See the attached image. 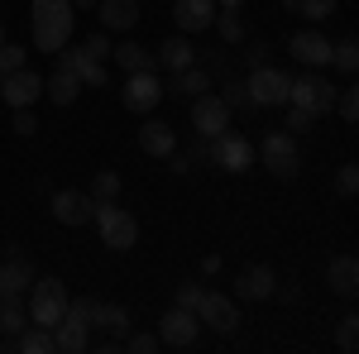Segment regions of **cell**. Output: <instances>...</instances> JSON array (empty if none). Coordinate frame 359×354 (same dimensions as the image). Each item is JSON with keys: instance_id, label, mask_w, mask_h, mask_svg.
Here are the masks:
<instances>
[{"instance_id": "12", "label": "cell", "mask_w": 359, "mask_h": 354, "mask_svg": "<svg viewBox=\"0 0 359 354\" xmlns=\"http://www.w3.org/2000/svg\"><path fill=\"white\" fill-rule=\"evenodd\" d=\"M120 101H125V110H135V115H149V110L163 101V82H158L154 72H130V82H125V91H120Z\"/></svg>"}, {"instance_id": "42", "label": "cell", "mask_w": 359, "mask_h": 354, "mask_svg": "<svg viewBox=\"0 0 359 354\" xmlns=\"http://www.w3.org/2000/svg\"><path fill=\"white\" fill-rule=\"evenodd\" d=\"M206 297V287L201 282H177V301L172 306H187V311H196V301Z\"/></svg>"}, {"instance_id": "48", "label": "cell", "mask_w": 359, "mask_h": 354, "mask_svg": "<svg viewBox=\"0 0 359 354\" xmlns=\"http://www.w3.org/2000/svg\"><path fill=\"white\" fill-rule=\"evenodd\" d=\"M201 273H221V254H206L201 259Z\"/></svg>"}, {"instance_id": "25", "label": "cell", "mask_w": 359, "mask_h": 354, "mask_svg": "<svg viewBox=\"0 0 359 354\" xmlns=\"http://www.w3.org/2000/svg\"><path fill=\"white\" fill-rule=\"evenodd\" d=\"M29 326V306H25V297H0V335L5 340H15L20 330Z\"/></svg>"}, {"instance_id": "8", "label": "cell", "mask_w": 359, "mask_h": 354, "mask_svg": "<svg viewBox=\"0 0 359 354\" xmlns=\"http://www.w3.org/2000/svg\"><path fill=\"white\" fill-rule=\"evenodd\" d=\"M230 115H235V110L221 101V91H201V96H192V130L201 139H216L221 130H230Z\"/></svg>"}, {"instance_id": "46", "label": "cell", "mask_w": 359, "mask_h": 354, "mask_svg": "<svg viewBox=\"0 0 359 354\" xmlns=\"http://www.w3.org/2000/svg\"><path fill=\"white\" fill-rule=\"evenodd\" d=\"M273 297L283 301V306H292V301L302 297V292H297V282H287V287H273Z\"/></svg>"}, {"instance_id": "45", "label": "cell", "mask_w": 359, "mask_h": 354, "mask_svg": "<svg viewBox=\"0 0 359 354\" xmlns=\"http://www.w3.org/2000/svg\"><path fill=\"white\" fill-rule=\"evenodd\" d=\"M206 154H211V144H206V139L196 135V144H192V149H187V163H201Z\"/></svg>"}, {"instance_id": "20", "label": "cell", "mask_w": 359, "mask_h": 354, "mask_svg": "<svg viewBox=\"0 0 359 354\" xmlns=\"http://www.w3.org/2000/svg\"><path fill=\"white\" fill-rule=\"evenodd\" d=\"M43 96H48L57 110L72 106V101L82 96V77H77V72H67V67H57L53 77H43Z\"/></svg>"}, {"instance_id": "50", "label": "cell", "mask_w": 359, "mask_h": 354, "mask_svg": "<svg viewBox=\"0 0 359 354\" xmlns=\"http://www.w3.org/2000/svg\"><path fill=\"white\" fill-rule=\"evenodd\" d=\"M216 5H221V10H240L245 0H216Z\"/></svg>"}, {"instance_id": "34", "label": "cell", "mask_w": 359, "mask_h": 354, "mask_svg": "<svg viewBox=\"0 0 359 354\" xmlns=\"http://www.w3.org/2000/svg\"><path fill=\"white\" fill-rule=\"evenodd\" d=\"M335 345L345 354H355V345H359V316L350 311V316H340V330H335Z\"/></svg>"}, {"instance_id": "38", "label": "cell", "mask_w": 359, "mask_h": 354, "mask_svg": "<svg viewBox=\"0 0 359 354\" xmlns=\"http://www.w3.org/2000/svg\"><path fill=\"white\" fill-rule=\"evenodd\" d=\"M82 53L96 57V62H106V57H111V39H106V29H96L91 39H82Z\"/></svg>"}, {"instance_id": "49", "label": "cell", "mask_w": 359, "mask_h": 354, "mask_svg": "<svg viewBox=\"0 0 359 354\" xmlns=\"http://www.w3.org/2000/svg\"><path fill=\"white\" fill-rule=\"evenodd\" d=\"M72 10H96V0H72Z\"/></svg>"}, {"instance_id": "27", "label": "cell", "mask_w": 359, "mask_h": 354, "mask_svg": "<svg viewBox=\"0 0 359 354\" xmlns=\"http://www.w3.org/2000/svg\"><path fill=\"white\" fill-rule=\"evenodd\" d=\"M111 57L125 72H154L158 67V57L149 53V48H139V43H120V48H111Z\"/></svg>"}, {"instance_id": "44", "label": "cell", "mask_w": 359, "mask_h": 354, "mask_svg": "<svg viewBox=\"0 0 359 354\" xmlns=\"http://www.w3.org/2000/svg\"><path fill=\"white\" fill-rule=\"evenodd\" d=\"M311 125H316V115H311V110H302V106H292V115H287V130H292V135H302V130H311Z\"/></svg>"}, {"instance_id": "2", "label": "cell", "mask_w": 359, "mask_h": 354, "mask_svg": "<svg viewBox=\"0 0 359 354\" xmlns=\"http://www.w3.org/2000/svg\"><path fill=\"white\" fill-rule=\"evenodd\" d=\"M29 321L43 330H53L62 321V311H67V287H62V278H34L29 282Z\"/></svg>"}, {"instance_id": "35", "label": "cell", "mask_w": 359, "mask_h": 354, "mask_svg": "<svg viewBox=\"0 0 359 354\" xmlns=\"http://www.w3.org/2000/svg\"><path fill=\"white\" fill-rule=\"evenodd\" d=\"M221 101H225L230 110H254V101H249L245 82H225V86H221Z\"/></svg>"}, {"instance_id": "22", "label": "cell", "mask_w": 359, "mask_h": 354, "mask_svg": "<svg viewBox=\"0 0 359 354\" xmlns=\"http://www.w3.org/2000/svg\"><path fill=\"white\" fill-rule=\"evenodd\" d=\"M29 282H34V264L29 259H5V268H0V297H25Z\"/></svg>"}, {"instance_id": "32", "label": "cell", "mask_w": 359, "mask_h": 354, "mask_svg": "<svg viewBox=\"0 0 359 354\" xmlns=\"http://www.w3.org/2000/svg\"><path fill=\"white\" fill-rule=\"evenodd\" d=\"M91 311H96V301H91V297H67L62 321H72V326H86V330H91Z\"/></svg>"}, {"instance_id": "36", "label": "cell", "mask_w": 359, "mask_h": 354, "mask_svg": "<svg viewBox=\"0 0 359 354\" xmlns=\"http://www.w3.org/2000/svg\"><path fill=\"white\" fill-rule=\"evenodd\" d=\"M77 77H82V91H91V86H106V62L86 57L82 67H77Z\"/></svg>"}, {"instance_id": "39", "label": "cell", "mask_w": 359, "mask_h": 354, "mask_svg": "<svg viewBox=\"0 0 359 354\" xmlns=\"http://www.w3.org/2000/svg\"><path fill=\"white\" fill-rule=\"evenodd\" d=\"M125 350L154 354V350H163V340H158V335H149V330H135V335H125Z\"/></svg>"}, {"instance_id": "18", "label": "cell", "mask_w": 359, "mask_h": 354, "mask_svg": "<svg viewBox=\"0 0 359 354\" xmlns=\"http://www.w3.org/2000/svg\"><path fill=\"white\" fill-rule=\"evenodd\" d=\"M96 10H101L106 34H125V29L139 25V0H96Z\"/></svg>"}, {"instance_id": "13", "label": "cell", "mask_w": 359, "mask_h": 354, "mask_svg": "<svg viewBox=\"0 0 359 354\" xmlns=\"http://www.w3.org/2000/svg\"><path fill=\"white\" fill-rule=\"evenodd\" d=\"M287 53L297 57L302 67H331V39L316 34V29H302V34L287 39Z\"/></svg>"}, {"instance_id": "29", "label": "cell", "mask_w": 359, "mask_h": 354, "mask_svg": "<svg viewBox=\"0 0 359 354\" xmlns=\"http://www.w3.org/2000/svg\"><path fill=\"white\" fill-rule=\"evenodd\" d=\"M211 25H216V34H221L225 43H245V20H240V10H225Z\"/></svg>"}, {"instance_id": "3", "label": "cell", "mask_w": 359, "mask_h": 354, "mask_svg": "<svg viewBox=\"0 0 359 354\" xmlns=\"http://www.w3.org/2000/svg\"><path fill=\"white\" fill-rule=\"evenodd\" d=\"M91 220L101 225V245L115 249V254H125V249L139 245V220L125 211V206H115V201H96V211Z\"/></svg>"}, {"instance_id": "41", "label": "cell", "mask_w": 359, "mask_h": 354, "mask_svg": "<svg viewBox=\"0 0 359 354\" xmlns=\"http://www.w3.org/2000/svg\"><path fill=\"white\" fill-rule=\"evenodd\" d=\"M25 67V48L20 43H0V77L5 72H20Z\"/></svg>"}, {"instance_id": "52", "label": "cell", "mask_w": 359, "mask_h": 354, "mask_svg": "<svg viewBox=\"0 0 359 354\" xmlns=\"http://www.w3.org/2000/svg\"><path fill=\"white\" fill-rule=\"evenodd\" d=\"M0 43H5V25H0Z\"/></svg>"}, {"instance_id": "6", "label": "cell", "mask_w": 359, "mask_h": 354, "mask_svg": "<svg viewBox=\"0 0 359 354\" xmlns=\"http://www.w3.org/2000/svg\"><path fill=\"white\" fill-rule=\"evenodd\" d=\"M211 144V163L221 168V172H245V168H254V144H249L240 130H221L216 139H206Z\"/></svg>"}, {"instance_id": "51", "label": "cell", "mask_w": 359, "mask_h": 354, "mask_svg": "<svg viewBox=\"0 0 359 354\" xmlns=\"http://www.w3.org/2000/svg\"><path fill=\"white\" fill-rule=\"evenodd\" d=\"M283 15H297V0H283Z\"/></svg>"}, {"instance_id": "4", "label": "cell", "mask_w": 359, "mask_h": 354, "mask_svg": "<svg viewBox=\"0 0 359 354\" xmlns=\"http://www.w3.org/2000/svg\"><path fill=\"white\" fill-rule=\"evenodd\" d=\"M259 163L269 168L273 177H297L302 172V158H297V139L287 135V130H269L264 135V144H259Z\"/></svg>"}, {"instance_id": "9", "label": "cell", "mask_w": 359, "mask_h": 354, "mask_svg": "<svg viewBox=\"0 0 359 354\" xmlns=\"http://www.w3.org/2000/svg\"><path fill=\"white\" fill-rule=\"evenodd\" d=\"M196 321L206 330H216V335H235L240 306H235V297H225V292H206V297L196 301Z\"/></svg>"}, {"instance_id": "33", "label": "cell", "mask_w": 359, "mask_h": 354, "mask_svg": "<svg viewBox=\"0 0 359 354\" xmlns=\"http://www.w3.org/2000/svg\"><path fill=\"white\" fill-rule=\"evenodd\" d=\"M335 5H340V0H297V15L311 20V25H321V20H331V15H335Z\"/></svg>"}, {"instance_id": "37", "label": "cell", "mask_w": 359, "mask_h": 354, "mask_svg": "<svg viewBox=\"0 0 359 354\" xmlns=\"http://www.w3.org/2000/svg\"><path fill=\"white\" fill-rule=\"evenodd\" d=\"M335 110H340L345 125H355V120H359V91H355V86H345V91L335 96Z\"/></svg>"}, {"instance_id": "14", "label": "cell", "mask_w": 359, "mask_h": 354, "mask_svg": "<svg viewBox=\"0 0 359 354\" xmlns=\"http://www.w3.org/2000/svg\"><path fill=\"white\" fill-rule=\"evenodd\" d=\"M278 287V273L269 268V264H249V268H240V278H235V297L245 301H269Z\"/></svg>"}, {"instance_id": "1", "label": "cell", "mask_w": 359, "mask_h": 354, "mask_svg": "<svg viewBox=\"0 0 359 354\" xmlns=\"http://www.w3.org/2000/svg\"><path fill=\"white\" fill-rule=\"evenodd\" d=\"M72 29H77L72 0H34V48L39 53H57L62 43H72Z\"/></svg>"}, {"instance_id": "24", "label": "cell", "mask_w": 359, "mask_h": 354, "mask_svg": "<svg viewBox=\"0 0 359 354\" xmlns=\"http://www.w3.org/2000/svg\"><path fill=\"white\" fill-rule=\"evenodd\" d=\"M53 350H62V354L91 350V330H86V326H72V321H57V326H53Z\"/></svg>"}, {"instance_id": "28", "label": "cell", "mask_w": 359, "mask_h": 354, "mask_svg": "<svg viewBox=\"0 0 359 354\" xmlns=\"http://www.w3.org/2000/svg\"><path fill=\"white\" fill-rule=\"evenodd\" d=\"M15 350H20V354H48V350H53V330H43V326L29 321V326L15 335Z\"/></svg>"}, {"instance_id": "23", "label": "cell", "mask_w": 359, "mask_h": 354, "mask_svg": "<svg viewBox=\"0 0 359 354\" xmlns=\"http://www.w3.org/2000/svg\"><path fill=\"white\" fill-rule=\"evenodd\" d=\"M115 330V335H130V311L120 306V301H96V311H91V330Z\"/></svg>"}, {"instance_id": "47", "label": "cell", "mask_w": 359, "mask_h": 354, "mask_svg": "<svg viewBox=\"0 0 359 354\" xmlns=\"http://www.w3.org/2000/svg\"><path fill=\"white\" fill-rule=\"evenodd\" d=\"M249 62H254V67L269 62V43H254V48H249Z\"/></svg>"}, {"instance_id": "30", "label": "cell", "mask_w": 359, "mask_h": 354, "mask_svg": "<svg viewBox=\"0 0 359 354\" xmlns=\"http://www.w3.org/2000/svg\"><path fill=\"white\" fill-rule=\"evenodd\" d=\"M331 67H340V72H355L359 67V43L355 39H340L331 48Z\"/></svg>"}, {"instance_id": "15", "label": "cell", "mask_w": 359, "mask_h": 354, "mask_svg": "<svg viewBox=\"0 0 359 354\" xmlns=\"http://www.w3.org/2000/svg\"><path fill=\"white\" fill-rule=\"evenodd\" d=\"M96 211V196L86 191H53V220L57 225H86Z\"/></svg>"}, {"instance_id": "5", "label": "cell", "mask_w": 359, "mask_h": 354, "mask_svg": "<svg viewBox=\"0 0 359 354\" xmlns=\"http://www.w3.org/2000/svg\"><path fill=\"white\" fill-rule=\"evenodd\" d=\"M287 106H302V110H311V115H331L335 86L311 67V72H302V77H292V82H287Z\"/></svg>"}, {"instance_id": "16", "label": "cell", "mask_w": 359, "mask_h": 354, "mask_svg": "<svg viewBox=\"0 0 359 354\" xmlns=\"http://www.w3.org/2000/svg\"><path fill=\"white\" fill-rule=\"evenodd\" d=\"M172 20H177V34H201L216 20V0H177L172 5Z\"/></svg>"}, {"instance_id": "26", "label": "cell", "mask_w": 359, "mask_h": 354, "mask_svg": "<svg viewBox=\"0 0 359 354\" xmlns=\"http://www.w3.org/2000/svg\"><path fill=\"white\" fill-rule=\"evenodd\" d=\"M211 82H216V77H211V72H206V67H182V72H172V91H177V96H201V91H211Z\"/></svg>"}, {"instance_id": "40", "label": "cell", "mask_w": 359, "mask_h": 354, "mask_svg": "<svg viewBox=\"0 0 359 354\" xmlns=\"http://www.w3.org/2000/svg\"><path fill=\"white\" fill-rule=\"evenodd\" d=\"M335 191H340L345 201H350V196L359 191V168H355V163H345L340 172H335Z\"/></svg>"}, {"instance_id": "21", "label": "cell", "mask_w": 359, "mask_h": 354, "mask_svg": "<svg viewBox=\"0 0 359 354\" xmlns=\"http://www.w3.org/2000/svg\"><path fill=\"white\" fill-rule=\"evenodd\" d=\"M158 67H168V72H182V67H192L196 62V48L187 43V34H172V39H163L158 43Z\"/></svg>"}, {"instance_id": "43", "label": "cell", "mask_w": 359, "mask_h": 354, "mask_svg": "<svg viewBox=\"0 0 359 354\" xmlns=\"http://www.w3.org/2000/svg\"><path fill=\"white\" fill-rule=\"evenodd\" d=\"M10 130H15V135H34V130H39V120H34V106H25V110H15V125H10Z\"/></svg>"}, {"instance_id": "19", "label": "cell", "mask_w": 359, "mask_h": 354, "mask_svg": "<svg viewBox=\"0 0 359 354\" xmlns=\"http://www.w3.org/2000/svg\"><path fill=\"white\" fill-rule=\"evenodd\" d=\"M139 149H144L149 158H168V154L177 149V135H172V125H163V120H149V125L139 130Z\"/></svg>"}, {"instance_id": "7", "label": "cell", "mask_w": 359, "mask_h": 354, "mask_svg": "<svg viewBox=\"0 0 359 354\" xmlns=\"http://www.w3.org/2000/svg\"><path fill=\"white\" fill-rule=\"evenodd\" d=\"M287 72H278V67H269V62H259L254 72H249V82H245V91H249V101L259 110H273V106H287Z\"/></svg>"}, {"instance_id": "31", "label": "cell", "mask_w": 359, "mask_h": 354, "mask_svg": "<svg viewBox=\"0 0 359 354\" xmlns=\"http://www.w3.org/2000/svg\"><path fill=\"white\" fill-rule=\"evenodd\" d=\"M91 196H96V201H115V196H120V172L101 168V172H96V182H91Z\"/></svg>"}, {"instance_id": "11", "label": "cell", "mask_w": 359, "mask_h": 354, "mask_svg": "<svg viewBox=\"0 0 359 354\" xmlns=\"http://www.w3.org/2000/svg\"><path fill=\"white\" fill-rule=\"evenodd\" d=\"M196 330H201L196 311H187V306H168V316L158 321V340H163L168 350H187V345L196 340Z\"/></svg>"}, {"instance_id": "10", "label": "cell", "mask_w": 359, "mask_h": 354, "mask_svg": "<svg viewBox=\"0 0 359 354\" xmlns=\"http://www.w3.org/2000/svg\"><path fill=\"white\" fill-rule=\"evenodd\" d=\"M0 96H5V106H10V110H25V106H34V101L43 96V77L29 72V67L5 72V77H0Z\"/></svg>"}, {"instance_id": "17", "label": "cell", "mask_w": 359, "mask_h": 354, "mask_svg": "<svg viewBox=\"0 0 359 354\" xmlns=\"http://www.w3.org/2000/svg\"><path fill=\"white\" fill-rule=\"evenodd\" d=\"M326 282H331L335 297L355 301V292H359V264H355V254H335L331 268H326Z\"/></svg>"}]
</instances>
